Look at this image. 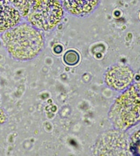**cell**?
Segmentation results:
<instances>
[{
    "mask_svg": "<svg viewBox=\"0 0 140 156\" xmlns=\"http://www.w3.org/2000/svg\"><path fill=\"white\" fill-rule=\"evenodd\" d=\"M1 38L11 58L18 61L33 60L45 47L42 32L28 23H20L1 34Z\"/></svg>",
    "mask_w": 140,
    "mask_h": 156,
    "instance_id": "cell-1",
    "label": "cell"
},
{
    "mask_svg": "<svg viewBox=\"0 0 140 156\" xmlns=\"http://www.w3.org/2000/svg\"><path fill=\"white\" fill-rule=\"evenodd\" d=\"M108 117L114 129L124 131L140 122V82L131 84L111 105Z\"/></svg>",
    "mask_w": 140,
    "mask_h": 156,
    "instance_id": "cell-2",
    "label": "cell"
},
{
    "mask_svg": "<svg viewBox=\"0 0 140 156\" xmlns=\"http://www.w3.org/2000/svg\"><path fill=\"white\" fill-rule=\"evenodd\" d=\"M65 9L60 0H33L26 16L28 23L40 31H50L63 19Z\"/></svg>",
    "mask_w": 140,
    "mask_h": 156,
    "instance_id": "cell-3",
    "label": "cell"
},
{
    "mask_svg": "<svg viewBox=\"0 0 140 156\" xmlns=\"http://www.w3.org/2000/svg\"><path fill=\"white\" fill-rule=\"evenodd\" d=\"M128 139L124 131L108 130L98 137L93 148L95 155H128Z\"/></svg>",
    "mask_w": 140,
    "mask_h": 156,
    "instance_id": "cell-4",
    "label": "cell"
},
{
    "mask_svg": "<svg viewBox=\"0 0 140 156\" xmlns=\"http://www.w3.org/2000/svg\"><path fill=\"white\" fill-rule=\"evenodd\" d=\"M134 72L126 66L114 65L109 68L104 74V82L113 90L119 92L125 91L131 85Z\"/></svg>",
    "mask_w": 140,
    "mask_h": 156,
    "instance_id": "cell-5",
    "label": "cell"
},
{
    "mask_svg": "<svg viewBox=\"0 0 140 156\" xmlns=\"http://www.w3.org/2000/svg\"><path fill=\"white\" fill-rule=\"evenodd\" d=\"M22 16L9 0H0V35L21 23Z\"/></svg>",
    "mask_w": 140,
    "mask_h": 156,
    "instance_id": "cell-6",
    "label": "cell"
},
{
    "mask_svg": "<svg viewBox=\"0 0 140 156\" xmlns=\"http://www.w3.org/2000/svg\"><path fill=\"white\" fill-rule=\"evenodd\" d=\"M65 11L79 18L92 14L99 6L101 0H60Z\"/></svg>",
    "mask_w": 140,
    "mask_h": 156,
    "instance_id": "cell-7",
    "label": "cell"
},
{
    "mask_svg": "<svg viewBox=\"0 0 140 156\" xmlns=\"http://www.w3.org/2000/svg\"><path fill=\"white\" fill-rule=\"evenodd\" d=\"M128 149L131 155L140 156V129L135 132L130 136Z\"/></svg>",
    "mask_w": 140,
    "mask_h": 156,
    "instance_id": "cell-8",
    "label": "cell"
},
{
    "mask_svg": "<svg viewBox=\"0 0 140 156\" xmlns=\"http://www.w3.org/2000/svg\"><path fill=\"white\" fill-rule=\"evenodd\" d=\"M9 1L18 9L22 18H25L29 12L33 0H9Z\"/></svg>",
    "mask_w": 140,
    "mask_h": 156,
    "instance_id": "cell-9",
    "label": "cell"
},
{
    "mask_svg": "<svg viewBox=\"0 0 140 156\" xmlns=\"http://www.w3.org/2000/svg\"><path fill=\"white\" fill-rule=\"evenodd\" d=\"M80 56L77 51L70 50L64 55V61L69 66H74L79 62Z\"/></svg>",
    "mask_w": 140,
    "mask_h": 156,
    "instance_id": "cell-10",
    "label": "cell"
}]
</instances>
